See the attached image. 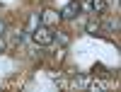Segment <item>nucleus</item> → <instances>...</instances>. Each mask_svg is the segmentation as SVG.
I'll return each mask as SVG.
<instances>
[{"label":"nucleus","mask_w":121,"mask_h":92,"mask_svg":"<svg viewBox=\"0 0 121 92\" xmlns=\"http://www.w3.org/2000/svg\"><path fill=\"white\" fill-rule=\"evenodd\" d=\"M32 39L39 46H48V44H53V32L48 27H36V29H32Z\"/></svg>","instance_id":"f257e3e1"},{"label":"nucleus","mask_w":121,"mask_h":92,"mask_svg":"<svg viewBox=\"0 0 121 92\" xmlns=\"http://www.w3.org/2000/svg\"><path fill=\"white\" fill-rule=\"evenodd\" d=\"M78 12H80V3H78V0H73V3H68V5L60 10V12H58V15L63 17V19H73Z\"/></svg>","instance_id":"f03ea898"},{"label":"nucleus","mask_w":121,"mask_h":92,"mask_svg":"<svg viewBox=\"0 0 121 92\" xmlns=\"http://www.w3.org/2000/svg\"><path fill=\"white\" fill-rule=\"evenodd\" d=\"M58 17H60L58 12H53V10H46V12H41V17H39V22H44V24H53V22H56Z\"/></svg>","instance_id":"7ed1b4c3"},{"label":"nucleus","mask_w":121,"mask_h":92,"mask_svg":"<svg viewBox=\"0 0 121 92\" xmlns=\"http://www.w3.org/2000/svg\"><path fill=\"white\" fill-rule=\"evenodd\" d=\"M104 10H107V0H92V12L102 15Z\"/></svg>","instance_id":"20e7f679"},{"label":"nucleus","mask_w":121,"mask_h":92,"mask_svg":"<svg viewBox=\"0 0 121 92\" xmlns=\"http://www.w3.org/2000/svg\"><path fill=\"white\" fill-rule=\"evenodd\" d=\"M85 29H87V34H95V32H99V22L92 17V19H90V22L85 24Z\"/></svg>","instance_id":"39448f33"},{"label":"nucleus","mask_w":121,"mask_h":92,"mask_svg":"<svg viewBox=\"0 0 121 92\" xmlns=\"http://www.w3.org/2000/svg\"><path fill=\"white\" fill-rule=\"evenodd\" d=\"M73 85H78V87H85V85H90V78H87V75H78V78L73 80Z\"/></svg>","instance_id":"423d86ee"},{"label":"nucleus","mask_w":121,"mask_h":92,"mask_svg":"<svg viewBox=\"0 0 121 92\" xmlns=\"http://www.w3.org/2000/svg\"><path fill=\"white\" fill-rule=\"evenodd\" d=\"M53 39H58V44H60V46H65V44H68V36H65L63 32H56V36H53Z\"/></svg>","instance_id":"0eeeda50"},{"label":"nucleus","mask_w":121,"mask_h":92,"mask_svg":"<svg viewBox=\"0 0 121 92\" xmlns=\"http://www.w3.org/2000/svg\"><path fill=\"white\" fill-rule=\"evenodd\" d=\"M34 27H39V15H32V17H29V29H34Z\"/></svg>","instance_id":"6e6552de"},{"label":"nucleus","mask_w":121,"mask_h":92,"mask_svg":"<svg viewBox=\"0 0 121 92\" xmlns=\"http://www.w3.org/2000/svg\"><path fill=\"white\" fill-rule=\"evenodd\" d=\"M90 87L92 90H104V83H90Z\"/></svg>","instance_id":"1a4fd4ad"},{"label":"nucleus","mask_w":121,"mask_h":92,"mask_svg":"<svg viewBox=\"0 0 121 92\" xmlns=\"http://www.w3.org/2000/svg\"><path fill=\"white\" fill-rule=\"evenodd\" d=\"M3 34H5V22L0 19V36H3Z\"/></svg>","instance_id":"9d476101"}]
</instances>
